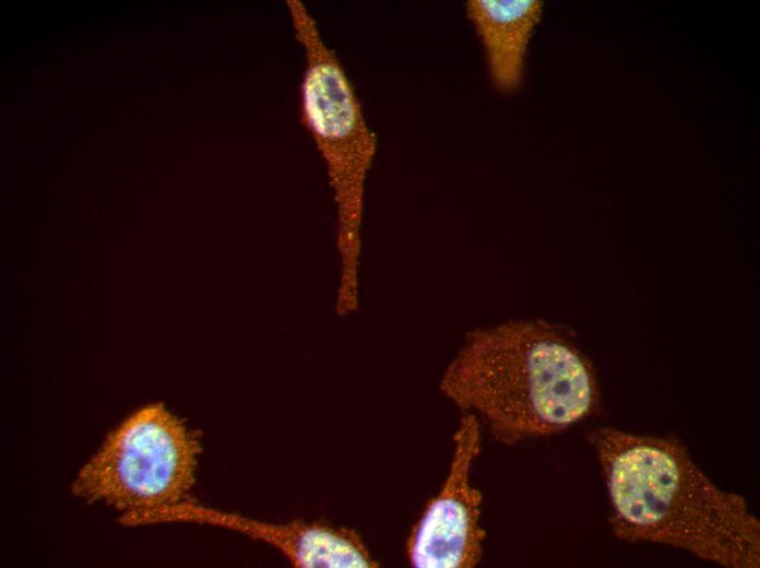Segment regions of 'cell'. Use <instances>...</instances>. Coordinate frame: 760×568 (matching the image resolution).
<instances>
[{"label": "cell", "mask_w": 760, "mask_h": 568, "mask_svg": "<svg viewBox=\"0 0 760 568\" xmlns=\"http://www.w3.org/2000/svg\"><path fill=\"white\" fill-rule=\"evenodd\" d=\"M613 534L681 549L731 568L760 564V523L746 499L719 488L677 440L610 427L590 434Z\"/></svg>", "instance_id": "obj_1"}, {"label": "cell", "mask_w": 760, "mask_h": 568, "mask_svg": "<svg viewBox=\"0 0 760 568\" xmlns=\"http://www.w3.org/2000/svg\"><path fill=\"white\" fill-rule=\"evenodd\" d=\"M439 389L506 445L559 434L589 417L599 399L589 357L568 330L544 319L468 331Z\"/></svg>", "instance_id": "obj_2"}, {"label": "cell", "mask_w": 760, "mask_h": 568, "mask_svg": "<svg viewBox=\"0 0 760 568\" xmlns=\"http://www.w3.org/2000/svg\"><path fill=\"white\" fill-rule=\"evenodd\" d=\"M305 55L300 120L328 168L337 204L344 276L357 277L365 180L377 150L354 87L316 20L300 0L285 2Z\"/></svg>", "instance_id": "obj_3"}, {"label": "cell", "mask_w": 760, "mask_h": 568, "mask_svg": "<svg viewBox=\"0 0 760 568\" xmlns=\"http://www.w3.org/2000/svg\"><path fill=\"white\" fill-rule=\"evenodd\" d=\"M200 452L195 434L162 403H152L107 436L78 473L72 490L86 502L149 520L186 498Z\"/></svg>", "instance_id": "obj_4"}, {"label": "cell", "mask_w": 760, "mask_h": 568, "mask_svg": "<svg viewBox=\"0 0 760 568\" xmlns=\"http://www.w3.org/2000/svg\"><path fill=\"white\" fill-rule=\"evenodd\" d=\"M479 451V421L464 413L446 481L409 535L407 556L413 567L471 568L478 564L485 537L482 494L471 485L470 473Z\"/></svg>", "instance_id": "obj_5"}, {"label": "cell", "mask_w": 760, "mask_h": 568, "mask_svg": "<svg viewBox=\"0 0 760 568\" xmlns=\"http://www.w3.org/2000/svg\"><path fill=\"white\" fill-rule=\"evenodd\" d=\"M173 519L205 521L240 530L281 549L297 567H375L377 563L352 530L321 524H268L206 509L179 505Z\"/></svg>", "instance_id": "obj_6"}, {"label": "cell", "mask_w": 760, "mask_h": 568, "mask_svg": "<svg viewBox=\"0 0 760 568\" xmlns=\"http://www.w3.org/2000/svg\"><path fill=\"white\" fill-rule=\"evenodd\" d=\"M537 0H470L465 4L486 54L490 80L503 93L523 81L527 47L543 14Z\"/></svg>", "instance_id": "obj_7"}]
</instances>
